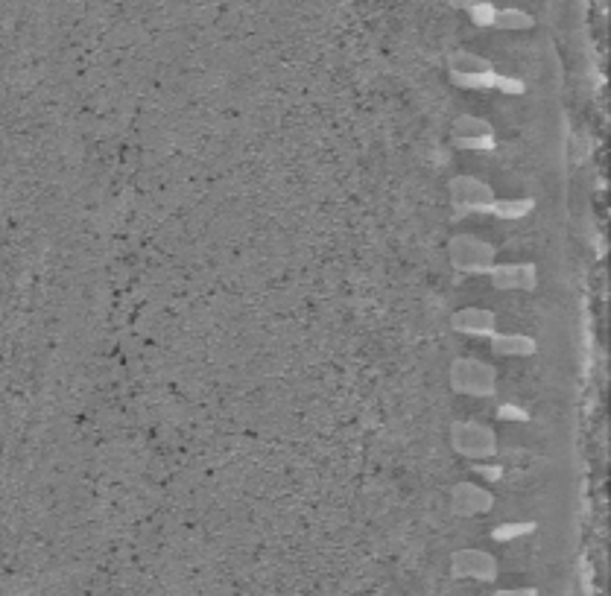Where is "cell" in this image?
I'll use <instances>...</instances> for the list:
<instances>
[{
  "label": "cell",
  "mask_w": 611,
  "mask_h": 596,
  "mask_svg": "<svg viewBox=\"0 0 611 596\" xmlns=\"http://www.w3.org/2000/svg\"><path fill=\"white\" fill-rule=\"evenodd\" d=\"M500 415H503V418H527L524 412L515 410V407H503V410H500Z\"/></svg>",
  "instance_id": "1"
}]
</instances>
